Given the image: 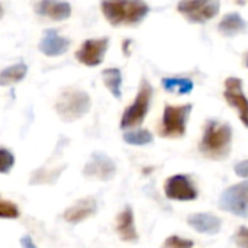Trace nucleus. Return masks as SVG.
Here are the masks:
<instances>
[{"label": "nucleus", "instance_id": "nucleus-1", "mask_svg": "<svg viewBox=\"0 0 248 248\" xmlns=\"http://www.w3.org/2000/svg\"><path fill=\"white\" fill-rule=\"evenodd\" d=\"M100 9L106 20L113 26H135L150 12L145 0H102Z\"/></svg>", "mask_w": 248, "mask_h": 248}, {"label": "nucleus", "instance_id": "nucleus-2", "mask_svg": "<svg viewBox=\"0 0 248 248\" xmlns=\"http://www.w3.org/2000/svg\"><path fill=\"white\" fill-rule=\"evenodd\" d=\"M232 145V128L230 124L208 121L199 144V151L211 160H224Z\"/></svg>", "mask_w": 248, "mask_h": 248}, {"label": "nucleus", "instance_id": "nucleus-3", "mask_svg": "<svg viewBox=\"0 0 248 248\" xmlns=\"http://www.w3.org/2000/svg\"><path fill=\"white\" fill-rule=\"evenodd\" d=\"M92 106L90 96L80 89H64L55 103V112L64 122H74L83 118Z\"/></svg>", "mask_w": 248, "mask_h": 248}, {"label": "nucleus", "instance_id": "nucleus-4", "mask_svg": "<svg viewBox=\"0 0 248 248\" xmlns=\"http://www.w3.org/2000/svg\"><path fill=\"white\" fill-rule=\"evenodd\" d=\"M192 109L193 106L190 103L180 106L166 105L160 125V135L163 138H182L186 134L187 119Z\"/></svg>", "mask_w": 248, "mask_h": 248}, {"label": "nucleus", "instance_id": "nucleus-5", "mask_svg": "<svg viewBox=\"0 0 248 248\" xmlns=\"http://www.w3.org/2000/svg\"><path fill=\"white\" fill-rule=\"evenodd\" d=\"M151 97H153V86L148 83V80L142 78L134 103L131 106H128L122 115V119H121L122 129L134 128L144 122V119L148 113V109H150Z\"/></svg>", "mask_w": 248, "mask_h": 248}, {"label": "nucleus", "instance_id": "nucleus-6", "mask_svg": "<svg viewBox=\"0 0 248 248\" xmlns=\"http://www.w3.org/2000/svg\"><path fill=\"white\" fill-rule=\"evenodd\" d=\"M219 0H180L177 10L192 23H205L218 15Z\"/></svg>", "mask_w": 248, "mask_h": 248}, {"label": "nucleus", "instance_id": "nucleus-7", "mask_svg": "<svg viewBox=\"0 0 248 248\" xmlns=\"http://www.w3.org/2000/svg\"><path fill=\"white\" fill-rule=\"evenodd\" d=\"M219 208L232 215L248 218V180L228 187L219 198Z\"/></svg>", "mask_w": 248, "mask_h": 248}, {"label": "nucleus", "instance_id": "nucleus-8", "mask_svg": "<svg viewBox=\"0 0 248 248\" xmlns=\"http://www.w3.org/2000/svg\"><path fill=\"white\" fill-rule=\"evenodd\" d=\"M164 193L171 201H195L198 198V190L192 182V179L186 174H176L166 180Z\"/></svg>", "mask_w": 248, "mask_h": 248}, {"label": "nucleus", "instance_id": "nucleus-9", "mask_svg": "<svg viewBox=\"0 0 248 248\" xmlns=\"http://www.w3.org/2000/svg\"><path fill=\"white\" fill-rule=\"evenodd\" d=\"M224 97L228 105L238 112L241 122L248 128V99L243 90V80L237 77L227 78Z\"/></svg>", "mask_w": 248, "mask_h": 248}, {"label": "nucleus", "instance_id": "nucleus-10", "mask_svg": "<svg viewBox=\"0 0 248 248\" xmlns=\"http://www.w3.org/2000/svg\"><path fill=\"white\" fill-rule=\"evenodd\" d=\"M109 39L108 38H99V39H87L77 51L76 58L78 62L87 65V67H97L102 64L103 57L108 51Z\"/></svg>", "mask_w": 248, "mask_h": 248}, {"label": "nucleus", "instance_id": "nucleus-11", "mask_svg": "<svg viewBox=\"0 0 248 248\" xmlns=\"http://www.w3.org/2000/svg\"><path fill=\"white\" fill-rule=\"evenodd\" d=\"M83 174L89 179L106 182L116 174V164L106 154L93 153L90 160L84 166Z\"/></svg>", "mask_w": 248, "mask_h": 248}, {"label": "nucleus", "instance_id": "nucleus-12", "mask_svg": "<svg viewBox=\"0 0 248 248\" xmlns=\"http://www.w3.org/2000/svg\"><path fill=\"white\" fill-rule=\"evenodd\" d=\"M35 12L51 20L61 22L71 16V6L64 0H39L35 6Z\"/></svg>", "mask_w": 248, "mask_h": 248}, {"label": "nucleus", "instance_id": "nucleus-13", "mask_svg": "<svg viewBox=\"0 0 248 248\" xmlns=\"http://www.w3.org/2000/svg\"><path fill=\"white\" fill-rule=\"evenodd\" d=\"M70 46V39L61 36L57 31L48 29L39 42V51L46 57H58L67 52Z\"/></svg>", "mask_w": 248, "mask_h": 248}, {"label": "nucleus", "instance_id": "nucleus-14", "mask_svg": "<svg viewBox=\"0 0 248 248\" xmlns=\"http://www.w3.org/2000/svg\"><path fill=\"white\" fill-rule=\"evenodd\" d=\"M97 211V203L92 198L77 201L73 206L64 211V219L70 224H80L94 215Z\"/></svg>", "mask_w": 248, "mask_h": 248}, {"label": "nucleus", "instance_id": "nucleus-15", "mask_svg": "<svg viewBox=\"0 0 248 248\" xmlns=\"http://www.w3.org/2000/svg\"><path fill=\"white\" fill-rule=\"evenodd\" d=\"M187 224L201 234L215 235L221 231L222 221L212 214H193L187 218Z\"/></svg>", "mask_w": 248, "mask_h": 248}, {"label": "nucleus", "instance_id": "nucleus-16", "mask_svg": "<svg viewBox=\"0 0 248 248\" xmlns=\"http://www.w3.org/2000/svg\"><path fill=\"white\" fill-rule=\"evenodd\" d=\"M116 231H118L121 240H124L126 243H135V241H138V232H137V228H135L134 212H132L131 206H126L118 215Z\"/></svg>", "mask_w": 248, "mask_h": 248}, {"label": "nucleus", "instance_id": "nucleus-17", "mask_svg": "<svg viewBox=\"0 0 248 248\" xmlns=\"http://www.w3.org/2000/svg\"><path fill=\"white\" fill-rule=\"evenodd\" d=\"M218 29L224 36H235L247 31V22L240 13H228L219 22Z\"/></svg>", "mask_w": 248, "mask_h": 248}, {"label": "nucleus", "instance_id": "nucleus-18", "mask_svg": "<svg viewBox=\"0 0 248 248\" xmlns=\"http://www.w3.org/2000/svg\"><path fill=\"white\" fill-rule=\"evenodd\" d=\"M26 73H28V67L23 62H17L10 67H6L4 70L0 71V86L7 87V86L22 81Z\"/></svg>", "mask_w": 248, "mask_h": 248}, {"label": "nucleus", "instance_id": "nucleus-19", "mask_svg": "<svg viewBox=\"0 0 248 248\" xmlns=\"http://www.w3.org/2000/svg\"><path fill=\"white\" fill-rule=\"evenodd\" d=\"M103 83L109 89V92L116 97L121 99L122 96V74L119 68H106L102 73Z\"/></svg>", "mask_w": 248, "mask_h": 248}, {"label": "nucleus", "instance_id": "nucleus-20", "mask_svg": "<svg viewBox=\"0 0 248 248\" xmlns=\"http://www.w3.org/2000/svg\"><path fill=\"white\" fill-rule=\"evenodd\" d=\"M164 90L170 93L187 94L193 90V81L190 78H179V77H164L161 80Z\"/></svg>", "mask_w": 248, "mask_h": 248}, {"label": "nucleus", "instance_id": "nucleus-21", "mask_svg": "<svg viewBox=\"0 0 248 248\" xmlns=\"http://www.w3.org/2000/svg\"><path fill=\"white\" fill-rule=\"evenodd\" d=\"M153 134L147 129L128 131L124 134V141L129 145H147L153 142Z\"/></svg>", "mask_w": 248, "mask_h": 248}, {"label": "nucleus", "instance_id": "nucleus-22", "mask_svg": "<svg viewBox=\"0 0 248 248\" xmlns=\"http://www.w3.org/2000/svg\"><path fill=\"white\" fill-rule=\"evenodd\" d=\"M19 217V209L13 202L0 198V218L1 219H16Z\"/></svg>", "mask_w": 248, "mask_h": 248}, {"label": "nucleus", "instance_id": "nucleus-23", "mask_svg": "<svg viewBox=\"0 0 248 248\" xmlns=\"http://www.w3.org/2000/svg\"><path fill=\"white\" fill-rule=\"evenodd\" d=\"M15 166V155L6 148H0V174H7Z\"/></svg>", "mask_w": 248, "mask_h": 248}, {"label": "nucleus", "instance_id": "nucleus-24", "mask_svg": "<svg viewBox=\"0 0 248 248\" xmlns=\"http://www.w3.org/2000/svg\"><path fill=\"white\" fill-rule=\"evenodd\" d=\"M164 247H174V248L193 247V241H190V240H185V238H180V237H177V235H171L170 238H167V240H166Z\"/></svg>", "mask_w": 248, "mask_h": 248}, {"label": "nucleus", "instance_id": "nucleus-25", "mask_svg": "<svg viewBox=\"0 0 248 248\" xmlns=\"http://www.w3.org/2000/svg\"><path fill=\"white\" fill-rule=\"evenodd\" d=\"M234 243L238 246V247L248 248V228L247 227H241L235 235H234Z\"/></svg>", "mask_w": 248, "mask_h": 248}, {"label": "nucleus", "instance_id": "nucleus-26", "mask_svg": "<svg viewBox=\"0 0 248 248\" xmlns=\"http://www.w3.org/2000/svg\"><path fill=\"white\" fill-rule=\"evenodd\" d=\"M234 171H235L237 176H240V177H243V179L248 177V160H244V161L237 163L235 167H234Z\"/></svg>", "mask_w": 248, "mask_h": 248}, {"label": "nucleus", "instance_id": "nucleus-27", "mask_svg": "<svg viewBox=\"0 0 248 248\" xmlns=\"http://www.w3.org/2000/svg\"><path fill=\"white\" fill-rule=\"evenodd\" d=\"M20 244L23 246L25 248H35V244L32 243V240H31V237H23L22 240H20Z\"/></svg>", "mask_w": 248, "mask_h": 248}, {"label": "nucleus", "instance_id": "nucleus-28", "mask_svg": "<svg viewBox=\"0 0 248 248\" xmlns=\"http://www.w3.org/2000/svg\"><path fill=\"white\" fill-rule=\"evenodd\" d=\"M3 13H4V9H3V4L0 3V17L3 16Z\"/></svg>", "mask_w": 248, "mask_h": 248}, {"label": "nucleus", "instance_id": "nucleus-29", "mask_svg": "<svg viewBox=\"0 0 248 248\" xmlns=\"http://www.w3.org/2000/svg\"><path fill=\"white\" fill-rule=\"evenodd\" d=\"M247 67H248V54H247Z\"/></svg>", "mask_w": 248, "mask_h": 248}]
</instances>
